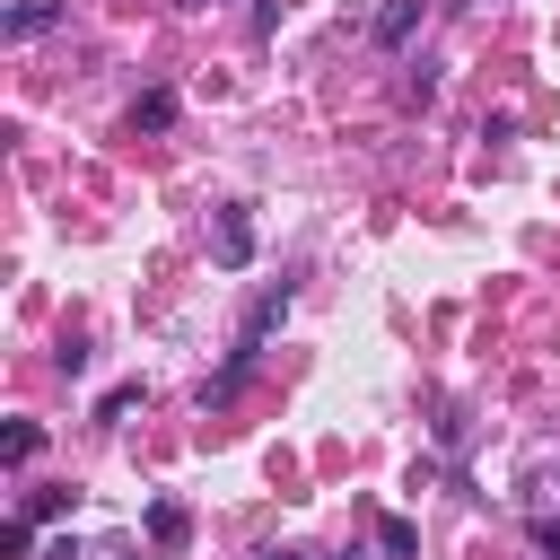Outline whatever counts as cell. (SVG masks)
<instances>
[{
	"label": "cell",
	"mask_w": 560,
	"mask_h": 560,
	"mask_svg": "<svg viewBox=\"0 0 560 560\" xmlns=\"http://www.w3.org/2000/svg\"><path fill=\"white\" fill-rule=\"evenodd\" d=\"M210 254H219V271H245V262H254V210H245V201H228V210L210 219Z\"/></svg>",
	"instance_id": "cell-1"
},
{
	"label": "cell",
	"mask_w": 560,
	"mask_h": 560,
	"mask_svg": "<svg viewBox=\"0 0 560 560\" xmlns=\"http://www.w3.org/2000/svg\"><path fill=\"white\" fill-rule=\"evenodd\" d=\"M280 315H289V280H271V289L245 306V324H236V350H262V341L280 332Z\"/></svg>",
	"instance_id": "cell-2"
},
{
	"label": "cell",
	"mask_w": 560,
	"mask_h": 560,
	"mask_svg": "<svg viewBox=\"0 0 560 560\" xmlns=\"http://www.w3.org/2000/svg\"><path fill=\"white\" fill-rule=\"evenodd\" d=\"M149 542H158V551H184V542H192V508H184V499H149Z\"/></svg>",
	"instance_id": "cell-3"
},
{
	"label": "cell",
	"mask_w": 560,
	"mask_h": 560,
	"mask_svg": "<svg viewBox=\"0 0 560 560\" xmlns=\"http://www.w3.org/2000/svg\"><path fill=\"white\" fill-rule=\"evenodd\" d=\"M61 18H70L61 0H18V9H9V44H35V35H52Z\"/></svg>",
	"instance_id": "cell-4"
},
{
	"label": "cell",
	"mask_w": 560,
	"mask_h": 560,
	"mask_svg": "<svg viewBox=\"0 0 560 560\" xmlns=\"http://www.w3.org/2000/svg\"><path fill=\"white\" fill-rule=\"evenodd\" d=\"M411 35H420V0H385V9H376V44H385V52H402Z\"/></svg>",
	"instance_id": "cell-5"
},
{
	"label": "cell",
	"mask_w": 560,
	"mask_h": 560,
	"mask_svg": "<svg viewBox=\"0 0 560 560\" xmlns=\"http://www.w3.org/2000/svg\"><path fill=\"white\" fill-rule=\"evenodd\" d=\"M175 122V88H149L140 105H131V131H166Z\"/></svg>",
	"instance_id": "cell-6"
},
{
	"label": "cell",
	"mask_w": 560,
	"mask_h": 560,
	"mask_svg": "<svg viewBox=\"0 0 560 560\" xmlns=\"http://www.w3.org/2000/svg\"><path fill=\"white\" fill-rule=\"evenodd\" d=\"M376 542H385V560H411L420 551V525L411 516H376Z\"/></svg>",
	"instance_id": "cell-7"
},
{
	"label": "cell",
	"mask_w": 560,
	"mask_h": 560,
	"mask_svg": "<svg viewBox=\"0 0 560 560\" xmlns=\"http://www.w3.org/2000/svg\"><path fill=\"white\" fill-rule=\"evenodd\" d=\"M44 455V429L35 420H9V464H35Z\"/></svg>",
	"instance_id": "cell-8"
},
{
	"label": "cell",
	"mask_w": 560,
	"mask_h": 560,
	"mask_svg": "<svg viewBox=\"0 0 560 560\" xmlns=\"http://www.w3.org/2000/svg\"><path fill=\"white\" fill-rule=\"evenodd\" d=\"M429 96H438V70H429V61H420V70H411V79H402V105H429Z\"/></svg>",
	"instance_id": "cell-9"
},
{
	"label": "cell",
	"mask_w": 560,
	"mask_h": 560,
	"mask_svg": "<svg viewBox=\"0 0 560 560\" xmlns=\"http://www.w3.org/2000/svg\"><path fill=\"white\" fill-rule=\"evenodd\" d=\"M131 402H140V385H114V394H105V402H96V420H105V429H114V420H122V411H131Z\"/></svg>",
	"instance_id": "cell-10"
},
{
	"label": "cell",
	"mask_w": 560,
	"mask_h": 560,
	"mask_svg": "<svg viewBox=\"0 0 560 560\" xmlns=\"http://www.w3.org/2000/svg\"><path fill=\"white\" fill-rule=\"evenodd\" d=\"M534 551H551V560H560V516H534Z\"/></svg>",
	"instance_id": "cell-11"
},
{
	"label": "cell",
	"mask_w": 560,
	"mask_h": 560,
	"mask_svg": "<svg viewBox=\"0 0 560 560\" xmlns=\"http://www.w3.org/2000/svg\"><path fill=\"white\" fill-rule=\"evenodd\" d=\"M184 9H192V0H184Z\"/></svg>",
	"instance_id": "cell-12"
}]
</instances>
